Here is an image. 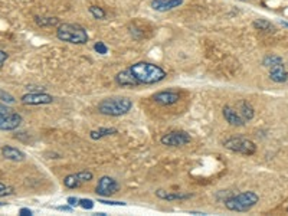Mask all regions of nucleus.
Listing matches in <instances>:
<instances>
[{
    "instance_id": "obj_1",
    "label": "nucleus",
    "mask_w": 288,
    "mask_h": 216,
    "mask_svg": "<svg viewBox=\"0 0 288 216\" xmlns=\"http://www.w3.org/2000/svg\"><path fill=\"white\" fill-rule=\"evenodd\" d=\"M130 69L140 85H154L162 82L167 77L166 71L160 65H156L152 62H136L130 66Z\"/></svg>"
},
{
    "instance_id": "obj_3",
    "label": "nucleus",
    "mask_w": 288,
    "mask_h": 216,
    "mask_svg": "<svg viewBox=\"0 0 288 216\" xmlns=\"http://www.w3.org/2000/svg\"><path fill=\"white\" fill-rule=\"evenodd\" d=\"M57 38L72 45H84L88 42V33L87 31L75 23H61L57 28Z\"/></svg>"
},
{
    "instance_id": "obj_23",
    "label": "nucleus",
    "mask_w": 288,
    "mask_h": 216,
    "mask_svg": "<svg viewBox=\"0 0 288 216\" xmlns=\"http://www.w3.org/2000/svg\"><path fill=\"white\" fill-rule=\"evenodd\" d=\"M280 62H283V58H281V56H277V55H268V56H265V58H264L262 65H264L265 68H270V66H273V65H275V63H280Z\"/></svg>"
},
{
    "instance_id": "obj_32",
    "label": "nucleus",
    "mask_w": 288,
    "mask_h": 216,
    "mask_svg": "<svg viewBox=\"0 0 288 216\" xmlns=\"http://www.w3.org/2000/svg\"><path fill=\"white\" fill-rule=\"evenodd\" d=\"M57 209H58V211H63V212H71L74 208H72L71 205H65V206H58Z\"/></svg>"
},
{
    "instance_id": "obj_13",
    "label": "nucleus",
    "mask_w": 288,
    "mask_h": 216,
    "mask_svg": "<svg viewBox=\"0 0 288 216\" xmlns=\"http://www.w3.org/2000/svg\"><path fill=\"white\" fill-rule=\"evenodd\" d=\"M184 0H152V9L156 12L165 13L169 10H173L179 6H182Z\"/></svg>"
},
{
    "instance_id": "obj_5",
    "label": "nucleus",
    "mask_w": 288,
    "mask_h": 216,
    "mask_svg": "<svg viewBox=\"0 0 288 216\" xmlns=\"http://www.w3.org/2000/svg\"><path fill=\"white\" fill-rule=\"evenodd\" d=\"M224 147L233 152V153H239L243 156H252L257 152V144L251 140L245 139V137H229L224 141Z\"/></svg>"
},
{
    "instance_id": "obj_12",
    "label": "nucleus",
    "mask_w": 288,
    "mask_h": 216,
    "mask_svg": "<svg viewBox=\"0 0 288 216\" xmlns=\"http://www.w3.org/2000/svg\"><path fill=\"white\" fill-rule=\"evenodd\" d=\"M152 98L156 104L163 106V107H169V106H173V104L179 103L180 95L176 91H160V93L154 94Z\"/></svg>"
},
{
    "instance_id": "obj_20",
    "label": "nucleus",
    "mask_w": 288,
    "mask_h": 216,
    "mask_svg": "<svg viewBox=\"0 0 288 216\" xmlns=\"http://www.w3.org/2000/svg\"><path fill=\"white\" fill-rule=\"evenodd\" d=\"M35 22L41 28H52V26H59V19L58 17H51V16H36Z\"/></svg>"
},
{
    "instance_id": "obj_33",
    "label": "nucleus",
    "mask_w": 288,
    "mask_h": 216,
    "mask_svg": "<svg viewBox=\"0 0 288 216\" xmlns=\"http://www.w3.org/2000/svg\"><path fill=\"white\" fill-rule=\"evenodd\" d=\"M283 23V26H286V28H288V22H281Z\"/></svg>"
},
{
    "instance_id": "obj_4",
    "label": "nucleus",
    "mask_w": 288,
    "mask_h": 216,
    "mask_svg": "<svg viewBox=\"0 0 288 216\" xmlns=\"http://www.w3.org/2000/svg\"><path fill=\"white\" fill-rule=\"evenodd\" d=\"M259 202V196L255 192H242L238 195H233L225 201V208L230 212H248Z\"/></svg>"
},
{
    "instance_id": "obj_26",
    "label": "nucleus",
    "mask_w": 288,
    "mask_h": 216,
    "mask_svg": "<svg viewBox=\"0 0 288 216\" xmlns=\"http://www.w3.org/2000/svg\"><path fill=\"white\" fill-rule=\"evenodd\" d=\"M94 51H95L97 54H100V55H106L107 52H108V48H107V45L104 42H95Z\"/></svg>"
},
{
    "instance_id": "obj_31",
    "label": "nucleus",
    "mask_w": 288,
    "mask_h": 216,
    "mask_svg": "<svg viewBox=\"0 0 288 216\" xmlns=\"http://www.w3.org/2000/svg\"><path fill=\"white\" fill-rule=\"evenodd\" d=\"M19 215H22V216H31V215H33V212H32L31 209L29 208H22L20 211H19Z\"/></svg>"
},
{
    "instance_id": "obj_8",
    "label": "nucleus",
    "mask_w": 288,
    "mask_h": 216,
    "mask_svg": "<svg viewBox=\"0 0 288 216\" xmlns=\"http://www.w3.org/2000/svg\"><path fill=\"white\" fill-rule=\"evenodd\" d=\"M190 141H192L190 136L186 131H180V130L169 131L166 134H163L160 139V143L167 147H183L189 144Z\"/></svg>"
},
{
    "instance_id": "obj_28",
    "label": "nucleus",
    "mask_w": 288,
    "mask_h": 216,
    "mask_svg": "<svg viewBox=\"0 0 288 216\" xmlns=\"http://www.w3.org/2000/svg\"><path fill=\"white\" fill-rule=\"evenodd\" d=\"M98 203H103V205H110V206H124L127 203L120 201H111V199H104V198H100L98 199Z\"/></svg>"
},
{
    "instance_id": "obj_9",
    "label": "nucleus",
    "mask_w": 288,
    "mask_h": 216,
    "mask_svg": "<svg viewBox=\"0 0 288 216\" xmlns=\"http://www.w3.org/2000/svg\"><path fill=\"white\" fill-rule=\"evenodd\" d=\"M94 179V173L91 170H82L78 173H71L63 177V186L66 189H78L85 183H90Z\"/></svg>"
},
{
    "instance_id": "obj_2",
    "label": "nucleus",
    "mask_w": 288,
    "mask_h": 216,
    "mask_svg": "<svg viewBox=\"0 0 288 216\" xmlns=\"http://www.w3.org/2000/svg\"><path fill=\"white\" fill-rule=\"evenodd\" d=\"M133 100L128 97H113L106 98L98 104V112L106 117H121L131 111Z\"/></svg>"
},
{
    "instance_id": "obj_25",
    "label": "nucleus",
    "mask_w": 288,
    "mask_h": 216,
    "mask_svg": "<svg viewBox=\"0 0 288 216\" xmlns=\"http://www.w3.org/2000/svg\"><path fill=\"white\" fill-rule=\"evenodd\" d=\"M15 193V189L12 186L0 183V198H6V196H12Z\"/></svg>"
},
{
    "instance_id": "obj_29",
    "label": "nucleus",
    "mask_w": 288,
    "mask_h": 216,
    "mask_svg": "<svg viewBox=\"0 0 288 216\" xmlns=\"http://www.w3.org/2000/svg\"><path fill=\"white\" fill-rule=\"evenodd\" d=\"M66 203L71 205L72 208H75V206H79V199L75 198V196H69V198L66 199Z\"/></svg>"
},
{
    "instance_id": "obj_34",
    "label": "nucleus",
    "mask_w": 288,
    "mask_h": 216,
    "mask_svg": "<svg viewBox=\"0 0 288 216\" xmlns=\"http://www.w3.org/2000/svg\"><path fill=\"white\" fill-rule=\"evenodd\" d=\"M4 205H7L6 202H0V206H4Z\"/></svg>"
},
{
    "instance_id": "obj_27",
    "label": "nucleus",
    "mask_w": 288,
    "mask_h": 216,
    "mask_svg": "<svg viewBox=\"0 0 288 216\" xmlns=\"http://www.w3.org/2000/svg\"><path fill=\"white\" fill-rule=\"evenodd\" d=\"M79 206L85 211H91V209H94L95 203L91 199H79Z\"/></svg>"
},
{
    "instance_id": "obj_22",
    "label": "nucleus",
    "mask_w": 288,
    "mask_h": 216,
    "mask_svg": "<svg viewBox=\"0 0 288 216\" xmlns=\"http://www.w3.org/2000/svg\"><path fill=\"white\" fill-rule=\"evenodd\" d=\"M90 13L94 16V19H97V20H103V19H106V10L103 9V7H100V6H90Z\"/></svg>"
},
{
    "instance_id": "obj_30",
    "label": "nucleus",
    "mask_w": 288,
    "mask_h": 216,
    "mask_svg": "<svg viewBox=\"0 0 288 216\" xmlns=\"http://www.w3.org/2000/svg\"><path fill=\"white\" fill-rule=\"evenodd\" d=\"M7 58H9V55H7L3 49H0V66H1L4 62L7 61Z\"/></svg>"
},
{
    "instance_id": "obj_14",
    "label": "nucleus",
    "mask_w": 288,
    "mask_h": 216,
    "mask_svg": "<svg viewBox=\"0 0 288 216\" xmlns=\"http://www.w3.org/2000/svg\"><path fill=\"white\" fill-rule=\"evenodd\" d=\"M156 196L162 201H186L190 199L193 195L192 193H184V192H169V190H163V189H157L156 190Z\"/></svg>"
},
{
    "instance_id": "obj_10",
    "label": "nucleus",
    "mask_w": 288,
    "mask_h": 216,
    "mask_svg": "<svg viewBox=\"0 0 288 216\" xmlns=\"http://www.w3.org/2000/svg\"><path fill=\"white\" fill-rule=\"evenodd\" d=\"M23 106H48L54 103V97L46 93H29L20 97Z\"/></svg>"
},
{
    "instance_id": "obj_21",
    "label": "nucleus",
    "mask_w": 288,
    "mask_h": 216,
    "mask_svg": "<svg viewBox=\"0 0 288 216\" xmlns=\"http://www.w3.org/2000/svg\"><path fill=\"white\" fill-rule=\"evenodd\" d=\"M254 28L258 29V31H262V32H274L275 31V26H274L271 22H268L267 19H257V20H254Z\"/></svg>"
},
{
    "instance_id": "obj_19",
    "label": "nucleus",
    "mask_w": 288,
    "mask_h": 216,
    "mask_svg": "<svg viewBox=\"0 0 288 216\" xmlns=\"http://www.w3.org/2000/svg\"><path fill=\"white\" fill-rule=\"evenodd\" d=\"M238 112L241 114V117H242L245 123H246V121H251V120L255 117V109H254V107H252L248 101H241V103H239Z\"/></svg>"
},
{
    "instance_id": "obj_7",
    "label": "nucleus",
    "mask_w": 288,
    "mask_h": 216,
    "mask_svg": "<svg viewBox=\"0 0 288 216\" xmlns=\"http://www.w3.org/2000/svg\"><path fill=\"white\" fill-rule=\"evenodd\" d=\"M118 189H120V185H118V182L114 177H111V176H101L98 179L97 187H95V193L100 198H110L114 193H117Z\"/></svg>"
},
{
    "instance_id": "obj_17",
    "label": "nucleus",
    "mask_w": 288,
    "mask_h": 216,
    "mask_svg": "<svg viewBox=\"0 0 288 216\" xmlns=\"http://www.w3.org/2000/svg\"><path fill=\"white\" fill-rule=\"evenodd\" d=\"M1 155H3V157H4L6 160H10V162H23V160L26 159V155H25L22 150L16 149L13 146H9V144L3 146Z\"/></svg>"
},
{
    "instance_id": "obj_6",
    "label": "nucleus",
    "mask_w": 288,
    "mask_h": 216,
    "mask_svg": "<svg viewBox=\"0 0 288 216\" xmlns=\"http://www.w3.org/2000/svg\"><path fill=\"white\" fill-rule=\"evenodd\" d=\"M23 121L22 115L7 107V104L0 103V131H13Z\"/></svg>"
},
{
    "instance_id": "obj_24",
    "label": "nucleus",
    "mask_w": 288,
    "mask_h": 216,
    "mask_svg": "<svg viewBox=\"0 0 288 216\" xmlns=\"http://www.w3.org/2000/svg\"><path fill=\"white\" fill-rule=\"evenodd\" d=\"M0 101L4 103V104H15L16 98L12 95V94L6 93L3 90H0Z\"/></svg>"
},
{
    "instance_id": "obj_11",
    "label": "nucleus",
    "mask_w": 288,
    "mask_h": 216,
    "mask_svg": "<svg viewBox=\"0 0 288 216\" xmlns=\"http://www.w3.org/2000/svg\"><path fill=\"white\" fill-rule=\"evenodd\" d=\"M114 81H115L117 85H120L122 88H136V87L140 85L138 81H137V78L134 77V74L131 72L130 68L120 71V72L114 77Z\"/></svg>"
},
{
    "instance_id": "obj_18",
    "label": "nucleus",
    "mask_w": 288,
    "mask_h": 216,
    "mask_svg": "<svg viewBox=\"0 0 288 216\" xmlns=\"http://www.w3.org/2000/svg\"><path fill=\"white\" fill-rule=\"evenodd\" d=\"M114 134H118V130L114 128V127H100L97 130H91L90 131V137L92 140H101L104 139V137L114 136Z\"/></svg>"
},
{
    "instance_id": "obj_16",
    "label": "nucleus",
    "mask_w": 288,
    "mask_h": 216,
    "mask_svg": "<svg viewBox=\"0 0 288 216\" xmlns=\"http://www.w3.org/2000/svg\"><path fill=\"white\" fill-rule=\"evenodd\" d=\"M270 69V79L275 82V84H283L288 79V74L286 71V66H284V62H280V63H275L273 66L268 68Z\"/></svg>"
},
{
    "instance_id": "obj_15",
    "label": "nucleus",
    "mask_w": 288,
    "mask_h": 216,
    "mask_svg": "<svg viewBox=\"0 0 288 216\" xmlns=\"http://www.w3.org/2000/svg\"><path fill=\"white\" fill-rule=\"evenodd\" d=\"M222 114H224V118L227 120V123H229L233 127H242L245 125V121L241 117V114L238 112V109L232 108L230 106H225L222 109Z\"/></svg>"
}]
</instances>
